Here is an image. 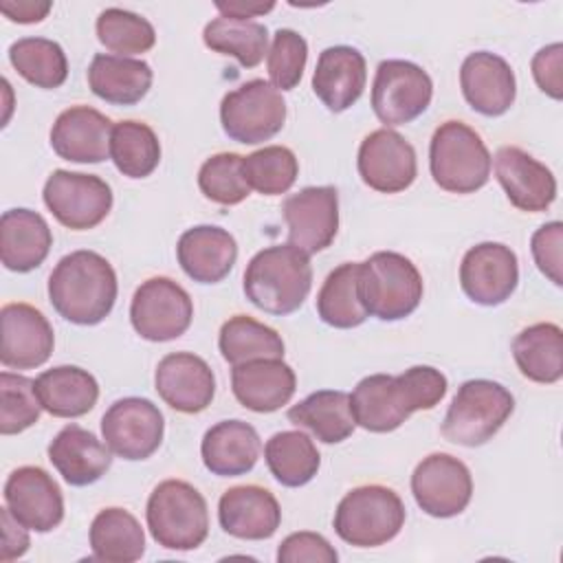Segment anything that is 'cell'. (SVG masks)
Segmentation results:
<instances>
[{
	"label": "cell",
	"instance_id": "cell-22",
	"mask_svg": "<svg viewBox=\"0 0 563 563\" xmlns=\"http://www.w3.org/2000/svg\"><path fill=\"white\" fill-rule=\"evenodd\" d=\"M220 528L244 541H262L277 532L282 508L275 495L262 486L244 484L222 493L218 501Z\"/></svg>",
	"mask_w": 563,
	"mask_h": 563
},
{
	"label": "cell",
	"instance_id": "cell-23",
	"mask_svg": "<svg viewBox=\"0 0 563 563\" xmlns=\"http://www.w3.org/2000/svg\"><path fill=\"white\" fill-rule=\"evenodd\" d=\"M112 121L90 106L66 108L51 128L53 152L70 163H101L110 156Z\"/></svg>",
	"mask_w": 563,
	"mask_h": 563
},
{
	"label": "cell",
	"instance_id": "cell-9",
	"mask_svg": "<svg viewBox=\"0 0 563 563\" xmlns=\"http://www.w3.org/2000/svg\"><path fill=\"white\" fill-rule=\"evenodd\" d=\"M433 81L429 73L407 59L378 64L372 84V110L385 128L418 119L431 103Z\"/></svg>",
	"mask_w": 563,
	"mask_h": 563
},
{
	"label": "cell",
	"instance_id": "cell-13",
	"mask_svg": "<svg viewBox=\"0 0 563 563\" xmlns=\"http://www.w3.org/2000/svg\"><path fill=\"white\" fill-rule=\"evenodd\" d=\"M411 493L422 512L449 519L466 510L473 497V477L462 460L449 453H431L413 468Z\"/></svg>",
	"mask_w": 563,
	"mask_h": 563
},
{
	"label": "cell",
	"instance_id": "cell-11",
	"mask_svg": "<svg viewBox=\"0 0 563 563\" xmlns=\"http://www.w3.org/2000/svg\"><path fill=\"white\" fill-rule=\"evenodd\" d=\"M42 198L55 220L73 231L95 229L112 209V189L103 178L68 169L46 178Z\"/></svg>",
	"mask_w": 563,
	"mask_h": 563
},
{
	"label": "cell",
	"instance_id": "cell-24",
	"mask_svg": "<svg viewBox=\"0 0 563 563\" xmlns=\"http://www.w3.org/2000/svg\"><path fill=\"white\" fill-rule=\"evenodd\" d=\"M231 389L242 407L271 413L288 405L297 389V376L282 358H255L233 365Z\"/></svg>",
	"mask_w": 563,
	"mask_h": 563
},
{
	"label": "cell",
	"instance_id": "cell-45",
	"mask_svg": "<svg viewBox=\"0 0 563 563\" xmlns=\"http://www.w3.org/2000/svg\"><path fill=\"white\" fill-rule=\"evenodd\" d=\"M42 402L35 391V380L22 374H0V433L15 435L40 420Z\"/></svg>",
	"mask_w": 563,
	"mask_h": 563
},
{
	"label": "cell",
	"instance_id": "cell-42",
	"mask_svg": "<svg viewBox=\"0 0 563 563\" xmlns=\"http://www.w3.org/2000/svg\"><path fill=\"white\" fill-rule=\"evenodd\" d=\"M242 172L251 189L262 196L286 194L299 174V163L292 150L284 145H266L242 158Z\"/></svg>",
	"mask_w": 563,
	"mask_h": 563
},
{
	"label": "cell",
	"instance_id": "cell-31",
	"mask_svg": "<svg viewBox=\"0 0 563 563\" xmlns=\"http://www.w3.org/2000/svg\"><path fill=\"white\" fill-rule=\"evenodd\" d=\"M154 73L147 62L99 53L88 66L90 90L112 106H134L152 88Z\"/></svg>",
	"mask_w": 563,
	"mask_h": 563
},
{
	"label": "cell",
	"instance_id": "cell-44",
	"mask_svg": "<svg viewBox=\"0 0 563 563\" xmlns=\"http://www.w3.org/2000/svg\"><path fill=\"white\" fill-rule=\"evenodd\" d=\"M242 158L244 156L235 152H220L200 165L198 187L207 200L231 207L240 205L251 194L242 172Z\"/></svg>",
	"mask_w": 563,
	"mask_h": 563
},
{
	"label": "cell",
	"instance_id": "cell-36",
	"mask_svg": "<svg viewBox=\"0 0 563 563\" xmlns=\"http://www.w3.org/2000/svg\"><path fill=\"white\" fill-rule=\"evenodd\" d=\"M264 460L271 475L288 488L308 484L319 466L321 455L303 431H279L266 440Z\"/></svg>",
	"mask_w": 563,
	"mask_h": 563
},
{
	"label": "cell",
	"instance_id": "cell-3",
	"mask_svg": "<svg viewBox=\"0 0 563 563\" xmlns=\"http://www.w3.org/2000/svg\"><path fill=\"white\" fill-rule=\"evenodd\" d=\"M422 275L396 251H376L358 262V297L367 314L380 321L409 317L422 299Z\"/></svg>",
	"mask_w": 563,
	"mask_h": 563
},
{
	"label": "cell",
	"instance_id": "cell-25",
	"mask_svg": "<svg viewBox=\"0 0 563 563\" xmlns=\"http://www.w3.org/2000/svg\"><path fill=\"white\" fill-rule=\"evenodd\" d=\"M367 81L365 57L354 46H328L319 53L312 90L330 112H343L352 108Z\"/></svg>",
	"mask_w": 563,
	"mask_h": 563
},
{
	"label": "cell",
	"instance_id": "cell-14",
	"mask_svg": "<svg viewBox=\"0 0 563 563\" xmlns=\"http://www.w3.org/2000/svg\"><path fill=\"white\" fill-rule=\"evenodd\" d=\"M356 167L361 180L380 194L405 191L418 174L413 145L391 128H378L361 141Z\"/></svg>",
	"mask_w": 563,
	"mask_h": 563
},
{
	"label": "cell",
	"instance_id": "cell-20",
	"mask_svg": "<svg viewBox=\"0 0 563 563\" xmlns=\"http://www.w3.org/2000/svg\"><path fill=\"white\" fill-rule=\"evenodd\" d=\"M460 86L466 103L484 117H501L517 97V81L510 64L490 51L466 55L460 68Z\"/></svg>",
	"mask_w": 563,
	"mask_h": 563
},
{
	"label": "cell",
	"instance_id": "cell-28",
	"mask_svg": "<svg viewBox=\"0 0 563 563\" xmlns=\"http://www.w3.org/2000/svg\"><path fill=\"white\" fill-rule=\"evenodd\" d=\"M350 407L354 422L372 433H389L413 413L402 383L389 374L361 378L350 394Z\"/></svg>",
	"mask_w": 563,
	"mask_h": 563
},
{
	"label": "cell",
	"instance_id": "cell-37",
	"mask_svg": "<svg viewBox=\"0 0 563 563\" xmlns=\"http://www.w3.org/2000/svg\"><path fill=\"white\" fill-rule=\"evenodd\" d=\"M319 319L332 328L350 330L369 314L358 297V262H343L328 273L317 295Z\"/></svg>",
	"mask_w": 563,
	"mask_h": 563
},
{
	"label": "cell",
	"instance_id": "cell-18",
	"mask_svg": "<svg viewBox=\"0 0 563 563\" xmlns=\"http://www.w3.org/2000/svg\"><path fill=\"white\" fill-rule=\"evenodd\" d=\"M0 363L33 369L51 358L55 334L48 319L29 303H4L0 310Z\"/></svg>",
	"mask_w": 563,
	"mask_h": 563
},
{
	"label": "cell",
	"instance_id": "cell-50",
	"mask_svg": "<svg viewBox=\"0 0 563 563\" xmlns=\"http://www.w3.org/2000/svg\"><path fill=\"white\" fill-rule=\"evenodd\" d=\"M561 64H563V46L559 42L539 48L532 57V77L537 86L556 101L563 97Z\"/></svg>",
	"mask_w": 563,
	"mask_h": 563
},
{
	"label": "cell",
	"instance_id": "cell-41",
	"mask_svg": "<svg viewBox=\"0 0 563 563\" xmlns=\"http://www.w3.org/2000/svg\"><path fill=\"white\" fill-rule=\"evenodd\" d=\"M9 62L35 88H59L68 77L64 48L46 37H22L9 46Z\"/></svg>",
	"mask_w": 563,
	"mask_h": 563
},
{
	"label": "cell",
	"instance_id": "cell-17",
	"mask_svg": "<svg viewBox=\"0 0 563 563\" xmlns=\"http://www.w3.org/2000/svg\"><path fill=\"white\" fill-rule=\"evenodd\" d=\"M4 506L29 530L51 532L64 519V497L42 466H20L4 482Z\"/></svg>",
	"mask_w": 563,
	"mask_h": 563
},
{
	"label": "cell",
	"instance_id": "cell-6",
	"mask_svg": "<svg viewBox=\"0 0 563 563\" xmlns=\"http://www.w3.org/2000/svg\"><path fill=\"white\" fill-rule=\"evenodd\" d=\"M512 411L515 398L501 383L473 378L457 387L440 431L453 444L482 446L504 427Z\"/></svg>",
	"mask_w": 563,
	"mask_h": 563
},
{
	"label": "cell",
	"instance_id": "cell-30",
	"mask_svg": "<svg viewBox=\"0 0 563 563\" xmlns=\"http://www.w3.org/2000/svg\"><path fill=\"white\" fill-rule=\"evenodd\" d=\"M53 246L48 222L31 209H9L0 218V260L7 271L29 273L37 268Z\"/></svg>",
	"mask_w": 563,
	"mask_h": 563
},
{
	"label": "cell",
	"instance_id": "cell-32",
	"mask_svg": "<svg viewBox=\"0 0 563 563\" xmlns=\"http://www.w3.org/2000/svg\"><path fill=\"white\" fill-rule=\"evenodd\" d=\"M35 391L44 407L55 418L86 416L99 398L97 378L77 365H57L35 378Z\"/></svg>",
	"mask_w": 563,
	"mask_h": 563
},
{
	"label": "cell",
	"instance_id": "cell-15",
	"mask_svg": "<svg viewBox=\"0 0 563 563\" xmlns=\"http://www.w3.org/2000/svg\"><path fill=\"white\" fill-rule=\"evenodd\" d=\"M288 244L312 255L325 251L339 231V194L332 185L303 187L282 205Z\"/></svg>",
	"mask_w": 563,
	"mask_h": 563
},
{
	"label": "cell",
	"instance_id": "cell-34",
	"mask_svg": "<svg viewBox=\"0 0 563 563\" xmlns=\"http://www.w3.org/2000/svg\"><path fill=\"white\" fill-rule=\"evenodd\" d=\"M92 559L106 563H134L145 554V532L125 508H103L90 523Z\"/></svg>",
	"mask_w": 563,
	"mask_h": 563
},
{
	"label": "cell",
	"instance_id": "cell-2",
	"mask_svg": "<svg viewBox=\"0 0 563 563\" xmlns=\"http://www.w3.org/2000/svg\"><path fill=\"white\" fill-rule=\"evenodd\" d=\"M246 299L275 317L299 310L312 288L308 253L292 244H275L257 251L244 271Z\"/></svg>",
	"mask_w": 563,
	"mask_h": 563
},
{
	"label": "cell",
	"instance_id": "cell-10",
	"mask_svg": "<svg viewBox=\"0 0 563 563\" xmlns=\"http://www.w3.org/2000/svg\"><path fill=\"white\" fill-rule=\"evenodd\" d=\"M194 319L189 292L169 277L145 279L130 303V321L145 341L165 343L183 336Z\"/></svg>",
	"mask_w": 563,
	"mask_h": 563
},
{
	"label": "cell",
	"instance_id": "cell-16",
	"mask_svg": "<svg viewBox=\"0 0 563 563\" xmlns=\"http://www.w3.org/2000/svg\"><path fill=\"white\" fill-rule=\"evenodd\" d=\"M519 284V262L510 246L482 242L471 246L460 264V286L479 306H499Z\"/></svg>",
	"mask_w": 563,
	"mask_h": 563
},
{
	"label": "cell",
	"instance_id": "cell-43",
	"mask_svg": "<svg viewBox=\"0 0 563 563\" xmlns=\"http://www.w3.org/2000/svg\"><path fill=\"white\" fill-rule=\"evenodd\" d=\"M97 37L110 53L121 57L147 53L156 44L154 26L143 15L119 7H110L99 13Z\"/></svg>",
	"mask_w": 563,
	"mask_h": 563
},
{
	"label": "cell",
	"instance_id": "cell-29",
	"mask_svg": "<svg viewBox=\"0 0 563 563\" xmlns=\"http://www.w3.org/2000/svg\"><path fill=\"white\" fill-rule=\"evenodd\" d=\"M262 451L260 435L255 427L244 420H222L216 422L200 442V455L207 466L218 477H238L253 471Z\"/></svg>",
	"mask_w": 563,
	"mask_h": 563
},
{
	"label": "cell",
	"instance_id": "cell-21",
	"mask_svg": "<svg viewBox=\"0 0 563 563\" xmlns=\"http://www.w3.org/2000/svg\"><path fill=\"white\" fill-rule=\"evenodd\" d=\"M495 176L512 207L530 213L545 211L556 198L554 174L517 145L495 152Z\"/></svg>",
	"mask_w": 563,
	"mask_h": 563
},
{
	"label": "cell",
	"instance_id": "cell-52",
	"mask_svg": "<svg viewBox=\"0 0 563 563\" xmlns=\"http://www.w3.org/2000/svg\"><path fill=\"white\" fill-rule=\"evenodd\" d=\"M51 2H40V0H2L0 2V11L18 24H35L42 22L48 11H51Z\"/></svg>",
	"mask_w": 563,
	"mask_h": 563
},
{
	"label": "cell",
	"instance_id": "cell-51",
	"mask_svg": "<svg viewBox=\"0 0 563 563\" xmlns=\"http://www.w3.org/2000/svg\"><path fill=\"white\" fill-rule=\"evenodd\" d=\"M0 521H2V552H0V561L7 563V561H13V559L22 556L29 550L31 541H29V534H26L29 528H24L9 512L7 506L0 510Z\"/></svg>",
	"mask_w": 563,
	"mask_h": 563
},
{
	"label": "cell",
	"instance_id": "cell-53",
	"mask_svg": "<svg viewBox=\"0 0 563 563\" xmlns=\"http://www.w3.org/2000/svg\"><path fill=\"white\" fill-rule=\"evenodd\" d=\"M275 7V2H255V0H229V2H216V9L224 15V18H233V20H249V18H257L262 13H268Z\"/></svg>",
	"mask_w": 563,
	"mask_h": 563
},
{
	"label": "cell",
	"instance_id": "cell-38",
	"mask_svg": "<svg viewBox=\"0 0 563 563\" xmlns=\"http://www.w3.org/2000/svg\"><path fill=\"white\" fill-rule=\"evenodd\" d=\"M218 347L229 365L255 358H284V341L277 330L249 314H235L222 323Z\"/></svg>",
	"mask_w": 563,
	"mask_h": 563
},
{
	"label": "cell",
	"instance_id": "cell-26",
	"mask_svg": "<svg viewBox=\"0 0 563 563\" xmlns=\"http://www.w3.org/2000/svg\"><path fill=\"white\" fill-rule=\"evenodd\" d=\"M176 257L185 275L194 282L218 284L231 273L238 260V242L222 227L198 224L178 238Z\"/></svg>",
	"mask_w": 563,
	"mask_h": 563
},
{
	"label": "cell",
	"instance_id": "cell-40",
	"mask_svg": "<svg viewBox=\"0 0 563 563\" xmlns=\"http://www.w3.org/2000/svg\"><path fill=\"white\" fill-rule=\"evenodd\" d=\"M110 158L128 178H147L161 163L156 132L143 121H119L110 134Z\"/></svg>",
	"mask_w": 563,
	"mask_h": 563
},
{
	"label": "cell",
	"instance_id": "cell-47",
	"mask_svg": "<svg viewBox=\"0 0 563 563\" xmlns=\"http://www.w3.org/2000/svg\"><path fill=\"white\" fill-rule=\"evenodd\" d=\"M398 380L402 383L413 411L433 409L449 389L446 376L431 365H413L398 374Z\"/></svg>",
	"mask_w": 563,
	"mask_h": 563
},
{
	"label": "cell",
	"instance_id": "cell-5",
	"mask_svg": "<svg viewBox=\"0 0 563 563\" xmlns=\"http://www.w3.org/2000/svg\"><path fill=\"white\" fill-rule=\"evenodd\" d=\"M145 519L152 539L167 550H196L209 534L207 501L183 479H165L152 490Z\"/></svg>",
	"mask_w": 563,
	"mask_h": 563
},
{
	"label": "cell",
	"instance_id": "cell-39",
	"mask_svg": "<svg viewBox=\"0 0 563 563\" xmlns=\"http://www.w3.org/2000/svg\"><path fill=\"white\" fill-rule=\"evenodd\" d=\"M202 42L220 55H231L244 68H255L268 55V29L255 20L213 18L205 24Z\"/></svg>",
	"mask_w": 563,
	"mask_h": 563
},
{
	"label": "cell",
	"instance_id": "cell-4",
	"mask_svg": "<svg viewBox=\"0 0 563 563\" xmlns=\"http://www.w3.org/2000/svg\"><path fill=\"white\" fill-rule=\"evenodd\" d=\"M490 152L462 121H444L429 143V169L435 185L451 194H475L490 178Z\"/></svg>",
	"mask_w": 563,
	"mask_h": 563
},
{
	"label": "cell",
	"instance_id": "cell-8",
	"mask_svg": "<svg viewBox=\"0 0 563 563\" xmlns=\"http://www.w3.org/2000/svg\"><path fill=\"white\" fill-rule=\"evenodd\" d=\"M284 121L286 101L271 81L251 79L222 97L220 123L231 141L264 143L284 128Z\"/></svg>",
	"mask_w": 563,
	"mask_h": 563
},
{
	"label": "cell",
	"instance_id": "cell-49",
	"mask_svg": "<svg viewBox=\"0 0 563 563\" xmlns=\"http://www.w3.org/2000/svg\"><path fill=\"white\" fill-rule=\"evenodd\" d=\"M561 244H563V224L559 220H552L543 227H539L532 233L530 251L534 257L537 268L554 284L561 286Z\"/></svg>",
	"mask_w": 563,
	"mask_h": 563
},
{
	"label": "cell",
	"instance_id": "cell-1",
	"mask_svg": "<svg viewBox=\"0 0 563 563\" xmlns=\"http://www.w3.org/2000/svg\"><path fill=\"white\" fill-rule=\"evenodd\" d=\"M117 273L95 251L64 255L48 277V299L59 317L77 325H97L114 308Z\"/></svg>",
	"mask_w": 563,
	"mask_h": 563
},
{
	"label": "cell",
	"instance_id": "cell-27",
	"mask_svg": "<svg viewBox=\"0 0 563 563\" xmlns=\"http://www.w3.org/2000/svg\"><path fill=\"white\" fill-rule=\"evenodd\" d=\"M48 460L70 486H88L106 475L112 451L92 431L66 424L48 444Z\"/></svg>",
	"mask_w": 563,
	"mask_h": 563
},
{
	"label": "cell",
	"instance_id": "cell-48",
	"mask_svg": "<svg viewBox=\"0 0 563 563\" xmlns=\"http://www.w3.org/2000/svg\"><path fill=\"white\" fill-rule=\"evenodd\" d=\"M339 554L330 545V541L319 532H292L288 534L279 548H277V561L279 563H336Z\"/></svg>",
	"mask_w": 563,
	"mask_h": 563
},
{
	"label": "cell",
	"instance_id": "cell-46",
	"mask_svg": "<svg viewBox=\"0 0 563 563\" xmlns=\"http://www.w3.org/2000/svg\"><path fill=\"white\" fill-rule=\"evenodd\" d=\"M308 62V42L292 29H277L266 55V70L277 90H292Z\"/></svg>",
	"mask_w": 563,
	"mask_h": 563
},
{
	"label": "cell",
	"instance_id": "cell-7",
	"mask_svg": "<svg viewBox=\"0 0 563 563\" xmlns=\"http://www.w3.org/2000/svg\"><path fill=\"white\" fill-rule=\"evenodd\" d=\"M405 504L396 490L380 484L356 486L334 510V532L354 548H378L405 526Z\"/></svg>",
	"mask_w": 563,
	"mask_h": 563
},
{
	"label": "cell",
	"instance_id": "cell-12",
	"mask_svg": "<svg viewBox=\"0 0 563 563\" xmlns=\"http://www.w3.org/2000/svg\"><path fill=\"white\" fill-rule=\"evenodd\" d=\"M165 420L161 409L139 396H128L108 407L101 418V435L110 451L123 460H147L163 442Z\"/></svg>",
	"mask_w": 563,
	"mask_h": 563
},
{
	"label": "cell",
	"instance_id": "cell-35",
	"mask_svg": "<svg viewBox=\"0 0 563 563\" xmlns=\"http://www.w3.org/2000/svg\"><path fill=\"white\" fill-rule=\"evenodd\" d=\"M512 356L519 372L541 385L563 376V332L556 323H532L512 339Z\"/></svg>",
	"mask_w": 563,
	"mask_h": 563
},
{
	"label": "cell",
	"instance_id": "cell-19",
	"mask_svg": "<svg viewBox=\"0 0 563 563\" xmlns=\"http://www.w3.org/2000/svg\"><path fill=\"white\" fill-rule=\"evenodd\" d=\"M154 387L172 409L200 413L213 400L216 378L205 358L191 352H172L158 361Z\"/></svg>",
	"mask_w": 563,
	"mask_h": 563
},
{
	"label": "cell",
	"instance_id": "cell-33",
	"mask_svg": "<svg viewBox=\"0 0 563 563\" xmlns=\"http://www.w3.org/2000/svg\"><path fill=\"white\" fill-rule=\"evenodd\" d=\"M295 427L308 429L325 444H339L352 435L356 422L350 407V394L341 389H319L288 409Z\"/></svg>",
	"mask_w": 563,
	"mask_h": 563
}]
</instances>
